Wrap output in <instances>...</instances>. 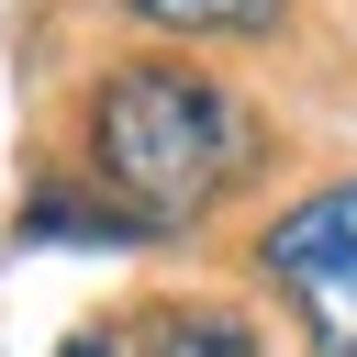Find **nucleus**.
Here are the masks:
<instances>
[{
    "label": "nucleus",
    "instance_id": "nucleus-4",
    "mask_svg": "<svg viewBox=\"0 0 357 357\" xmlns=\"http://www.w3.org/2000/svg\"><path fill=\"white\" fill-rule=\"evenodd\" d=\"M123 11H145L167 33H257V22H279V0H123Z\"/></svg>",
    "mask_w": 357,
    "mask_h": 357
},
{
    "label": "nucleus",
    "instance_id": "nucleus-3",
    "mask_svg": "<svg viewBox=\"0 0 357 357\" xmlns=\"http://www.w3.org/2000/svg\"><path fill=\"white\" fill-rule=\"evenodd\" d=\"M112 357H257V335L223 301H156V312L112 324Z\"/></svg>",
    "mask_w": 357,
    "mask_h": 357
},
{
    "label": "nucleus",
    "instance_id": "nucleus-2",
    "mask_svg": "<svg viewBox=\"0 0 357 357\" xmlns=\"http://www.w3.org/2000/svg\"><path fill=\"white\" fill-rule=\"evenodd\" d=\"M257 268L290 301L312 357H357V178H324L312 201H290L257 234Z\"/></svg>",
    "mask_w": 357,
    "mask_h": 357
},
{
    "label": "nucleus",
    "instance_id": "nucleus-1",
    "mask_svg": "<svg viewBox=\"0 0 357 357\" xmlns=\"http://www.w3.org/2000/svg\"><path fill=\"white\" fill-rule=\"evenodd\" d=\"M78 145H89V178L123 201V223H190L245 178L257 123H245V100L223 78L145 56V67H112L89 89Z\"/></svg>",
    "mask_w": 357,
    "mask_h": 357
},
{
    "label": "nucleus",
    "instance_id": "nucleus-5",
    "mask_svg": "<svg viewBox=\"0 0 357 357\" xmlns=\"http://www.w3.org/2000/svg\"><path fill=\"white\" fill-rule=\"evenodd\" d=\"M56 357H112V324H89V335H67Z\"/></svg>",
    "mask_w": 357,
    "mask_h": 357
}]
</instances>
